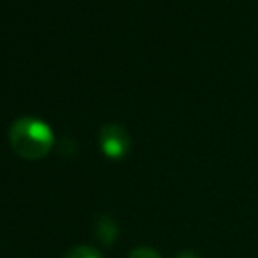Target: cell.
<instances>
[{
    "mask_svg": "<svg viewBox=\"0 0 258 258\" xmlns=\"http://www.w3.org/2000/svg\"><path fill=\"white\" fill-rule=\"evenodd\" d=\"M176 258H201V255L195 253V251H191V249H186V251H181Z\"/></svg>",
    "mask_w": 258,
    "mask_h": 258,
    "instance_id": "cell-6",
    "label": "cell"
},
{
    "mask_svg": "<svg viewBox=\"0 0 258 258\" xmlns=\"http://www.w3.org/2000/svg\"><path fill=\"white\" fill-rule=\"evenodd\" d=\"M128 258H160L158 253L153 248H148V246H139V248L132 249Z\"/></svg>",
    "mask_w": 258,
    "mask_h": 258,
    "instance_id": "cell-5",
    "label": "cell"
},
{
    "mask_svg": "<svg viewBox=\"0 0 258 258\" xmlns=\"http://www.w3.org/2000/svg\"><path fill=\"white\" fill-rule=\"evenodd\" d=\"M99 143L102 153L111 160H121L128 155L132 148V139H130L128 130L118 123H107L100 128Z\"/></svg>",
    "mask_w": 258,
    "mask_h": 258,
    "instance_id": "cell-2",
    "label": "cell"
},
{
    "mask_svg": "<svg viewBox=\"0 0 258 258\" xmlns=\"http://www.w3.org/2000/svg\"><path fill=\"white\" fill-rule=\"evenodd\" d=\"M93 234H95V237L99 239L104 246H112L119 235L118 223H116L114 218L109 216V214H100L95 220V223H93Z\"/></svg>",
    "mask_w": 258,
    "mask_h": 258,
    "instance_id": "cell-3",
    "label": "cell"
},
{
    "mask_svg": "<svg viewBox=\"0 0 258 258\" xmlns=\"http://www.w3.org/2000/svg\"><path fill=\"white\" fill-rule=\"evenodd\" d=\"M63 258H102V255L92 246H74L65 253Z\"/></svg>",
    "mask_w": 258,
    "mask_h": 258,
    "instance_id": "cell-4",
    "label": "cell"
},
{
    "mask_svg": "<svg viewBox=\"0 0 258 258\" xmlns=\"http://www.w3.org/2000/svg\"><path fill=\"white\" fill-rule=\"evenodd\" d=\"M9 143L14 153L27 160L44 158L51 151L54 136L48 123L42 119L23 116L16 119L9 130Z\"/></svg>",
    "mask_w": 258,
    "mask_h": 258,
    "instance_id": "cell-1",
    "label": "cell"
}]
</instances>
